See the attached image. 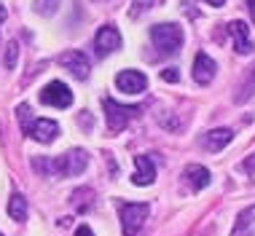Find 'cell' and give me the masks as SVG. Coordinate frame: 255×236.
<instances>
[{
  "label": "cell",
  "instance_id": "1",
  "mask_svg": "<svg viewBox=\"0 0 255 236\" xmlns=\"http://www.w3.org/2000/svg\"><path fill=\"white\" fill-rule=\"evenodd\" d=\"M89 164V153L81 148H73L67 153H62L51 161H35V169L40 172H51V175H59V177H75L86 169Z\"/></svg>",
  "mask_w": 255,
  "mask_h": 236
},
{
  "label": "cell",
  "instance_id": "2",
  "mask_svg": "<svg viewBox=\"0 0 255 236\" xmlns=\"http://www.w3.org/2000/svg\"><path fill=\"white\" fill-rule=\"evenodd\" d=\"M150 40L161 54H177L183 48V27L175 22H161L150 27Z\"/></svg>",
  "mask_w": 255,
  "mask_h": 236
},
{
  "label": "cell",
  "instance_id": "3",
  "mask_svg": "<svg viewBox=\"0 0 255 236\" xmlns=\"http://www.w3.org/2000/svg\"><path fill=\"white\" fill-rule=\"evenodd\" d=\"M150 215V204L148 201H140V204H132V201H124L119 204V220H121V231L124 236H137V231L142 228V223Z\"/></svg>",
  "mask_w": 255,
  "mask_h": 236
},
{
  "label": "cell",
  "instance_id": "4",
  "mask_svg": "<svg viewBox=\"0 0 255 236\" xmlns=\"http://www.w3.org/2000/svg\"><path fill=\"white\" fill-rule=\"evenodd\" d=\"M102 110H105V123H108V129L113 131V134L124 131V129H127V123L140 113V108H137V105H121V102L110 100V97L102 100Z\"/></svg>",
  "mask_w": 255,
  "mask_h": 236
},
{
  "label": "cell",
  "instance_id": "5",
  "mask_svg": "<svg viewBox=\"0 0 255 236\" xmlns=\"http://www.w3.org/2000/svg\"><path fill=\"white\" fill-rule=\"evenodd\" d=\"M40 102L51 108H70L73 105V92L62 81H51L49 86H43L40 92Z\"/></svg>",
  "mask_w": 255,
  "mask_h": 236
},
{
  "label": "cell",
  "instance_id": "6",
  "mask_svg": "<svg viewBox=\"0 0 255 236\" xmlns=\"http://www.w3.org/2000/svg\"><path fill=\"white\" fill-rule=\"evenodd\" d=\"M116 48H121V35L119 30H116L113 24H105L100 27L97 38H94V51H97V57H108V54H113Z\"/></svg>",
  "mask_w": 255,
  "mask_h": 236
},
{
  "label": "cell",
  "instance_id": "7",
  "mask_svg": "<svg viewBox=\"0 0 255 236\" xmlns=\"http://www.w3.org/2000/svg\"><path fill=\"white\" fill-rule=\"evenodd\" d=\"M59 65L65 67V70H70L75 78H81V81L89 78V70H92V65H89L84 51H65L59 57Z\"/></svg>",
  "mask_w": 255,
  "mask_h": 236
},
{
  "label": "cell",
  "instance_id": "8",
  "mask_svg": "<svg viewBox=\"0 0 255 236\" xmlns=\"http://www.w3.org/2000/svg\"><path fill=\"white\" fill-rule=\"evenodd\" d=\"M116 86H119L121 92H127V94H140V92H145L148 78L140 70H121L119 75H116Z\"/></svg>",
  "mask_w": 255,
  "mask_h": 236
},
{
  "label": "cell",
  "instance_id": "9",
  "mask_svg": "<svg viewBox=\"0 0 255 236\" xmlns=\"http://www.w3.org/2000/svg\"><path fill=\"white\" fill-rule=\"evenodd\" d=\"M191 73H194V81L199 83V86H207V83H212V78H215L218 65L207 57L204 51H199L196 59H194V70H191Z\"/></svg>",
  "mask_w": 255,
  "mask_h": 236
},
{
  "label": "cell",
  "instance_id": "10",
  "mask_svg": "<svg viewBox=\"0 0 255 236\" xmlns=\"http://www.w3.org/2000/svg\"><path fill=\"white\" fill-rule=\"evenodd\" d=\"M27 134H30L32 140H38V142H54L57 134H59V123L51 121V118H35V123L30 126Z\"/></svg>",
  "mask_w": 255,
  "mask_h": 236
},
{
  "label": "cell",
  "instance_id": "11",
  "mask_svg": "<svg viewBox=\"0 0 255 236\" xmlns=\"http://www.w3.org/2000/svg\"><path fill=\"white\" fill-rule=\"evenodd\" d=\"M229 35L234 40V48H237L239 54H253V40H250V32H247V24L239 22V19H234L229 22Z\"/></svg>",
  "mask_w": 255,
  "mask_h": 236
},
{
  "label": "cell",
  "instance_id": "12",
  "mask_svg": "<svg viewBox=\"0 0 255 236\" xmlns=\"http://www.w3.org/2000/svg\"><path fill=\"white\" fill-rule=\"evenodd\" d=\"M153 180H156V166H153V161H150L145 153L134 156V175H132V183H134V185H150Z\"/></svg>",
  "mask_w": 255,
  "mask_h": 236
},
{
  "label": "cell",
  "instance_id": "13",
  "mask_svg": "<svg viewBox=\"0 0 255 236\" xmlns=\"http://www.w3.org/2000/svg\"><path fill=\"white\" fill-rule=\"evenodd\" d=\"M183 177H185V183H188V188L191 191H202V188H207L210 185V169L207 166H202V164H188L185 166V172H183Z\"/></svg>",
  "mask_w": 255,
  "mask_h": 236
},
{
  "label": "cell",
  "instance_id": "14",
  "mask_svg": "<svg viewBox=\"0 0 255 236\" xmlns=\"http://www.w3.org/2000/svg\"><path fill=\"white\" fill-rule=\"evenodd\" d=\"M231 140H234V131L231 129H210L202 137V145L210 150V153H215V150H223Z\"/></svg>",
  "mask_w": 255,
  "mask_h": 236
},
{
  "label": "cell",
  "instance_id": "15",
  "mask_svg": "<svg viewBox=\"0 0 255 236\" xmlns=\"http://www.w3.org/2000/svg\"><path fill=\"white\" fill-rule=\"evenodd\" d=\"M253 226H255V204L247 207V210H242V212L237 215V223H234L231 236H250Z\"/></svg>",
  "mask_w": 255,
  "mask_h": 236
},
{
  "label": "cell",
  "instance_id": "16",
  "mask_svg": "<svg viewBox=\"0 0 255 236\" xmlns=\"http://www.w3.org/2000/svg\"><path fill=\"white\" fill-rule=\"evenodd\" d=\"M8 215H11V220H16V223L27 220V199L22 196V193H13V196H11V201H8Z\"/></svg>",
  "mask_w": 255,
  "mask_h": 236
},
{
  "label": "cell",
  "instance_id": "17",
  "mask_svg": "<svg viewBox=\"0 0 255 236\" xmlns=\"http://www.w3.org/2000/svg\"><path fill=\"white\" fill-rule=\"evenodd\" d=\"M73 207L78 212L92 210V207H94V191L92 188H78V191L73 193Z\"/></svg>",
  "mask_w": 255,
  "mask_h": 236
},
{
  "label": "cell",
  "instance_id": "18",
  "mask_svg": "<svg viewBox=\"0 0 255 236\" xmlns=\"http://www.w3.org/2000/svg\"><path fill=\"white\" fill-rule=\"evenodd\" d=\"M164 0H132V8H129V16L132 19H140L145 11L156 8V5H161Z\"/></svg>",
  "mask_w": 255,
  "mask_h": 236
},
{
  "label": "cell",
  "instance_id": "19",
  "mask_svg": "<svg viewBox=\"0 0 255 236\" xmlns=\"http://www.w3.org/2000/svg\"><path fill=\"white\" fill-rule=\"evenodd\" d=\"M16 118H19V123H22L24 134L30 131L32 123H35V118H32V110H30V105H19V108H16Z\"/></svg>",
  "mask_w": 255,
  "mask_h": 236
},
{
  "label": "cell",
  "instance_id": "20",
  "mask_svg": "<svg viewBox=\"0 0 255 236\" xmlns=\"http://www.w3.org/2000/svg\"><path fill=\"white\" fill-rule=\"evenodd\" d=\"M59 0H35V11L43 13V16H51L54 11H57Z\"/></svg>",
  "mask_w": 255,
  "mask_h": 236
},
{
  "label": "cell",
  "instance_id": "21",
  "mask_svg": "<svg viewBox=\"0 0 255 236\" xmlns=\"http://www.w3.org/2000/svg\"><path fill=\"white\" fill-rule=\"evenodd\" d=\"M255 94V67H253V75H250V81L245 83V89H242V94L237 97L239 102H245V100H250V97Z\"/></svg>",
  "mask_w": 255,
  "mask_h": 236
},
{
  "label": "cell",
  "instance_id": "22",
  "mask_svg": "<svg viewBox=\"0 0 255 236\" xmlns=\"http://www.w3.org/2000/svg\"><path fill=\"white\" fill-rule=\"evenodd\" d=\"M16 57H19V46L16 43H8V48H5V67L16 65Z\"/></svg>",
  "mask_w": 255,
  "mask_h": 236
},
{
  "label": "cell",
  "instance_id": "23",
  "mask_svg": "<svg viewBox=\"0 0 255 236\" xmlns=\"http://www.w3.org/2000/svg\"><path fill=\"white\" fill-rule=\"evenodd\" d=\"M161 78L167 81V83H175L177 78H180V73H177L175 67H167V70H161Z\"/></svg>",
  "mask_w": 255,
  "mask_h": 236
},
{
  "label": "cell",
  "instance_id": "24",
  "mask_svg": "<svg viewBox=\"0 0 255 236\" xmlns=\"http://www.w3.org/2000/svg\"><path fill=\"white\" fill-rule=\"evenodd\" d=\"M242 169H245V172H250V175H255V153H253V156L242 164Z\"/></svg>",
  "mask_w": 255,
  "mask_h": 236
},
{
  "label": "cell",
  "instance_id": "25",
  "mask_svg": "<svg viewBox=\"0 0 255 236\" xmlns=\"http://www.w3.org/2000/svg\"><path fill=\"white\" fill-rule=\"evenodd\" d=\"M75 236H94V231L89 226H78V228H75Z\"/></svg>",
  "mask_w": 255,
  "mask_h": 236
},
{
  "label": "cell",
  "instance_id": "26",
  "mask_svg": "<svg viewBox=\"0 0 255 236\" xmlns=\"http://www.w3.org/2000/svg\"><path fill=\"white\" fill-rule=\"evenodd\" d=\"M247 8H250V16H253V22H255V0H247Z\"/></svg>",
  "mask_w": 255,
  "mask_h": 236
},
{
  "label": "cell",
  "instance_id": "27",
  "mask_svg": "<svg viewBox=\"0 0 255 236\" xmlns=\"http://www.w3.org/2000/svg\"><path fill=\"white\" fill-rule=\"evenodd\" d=\"M204 3H210V5H215V8H218V5H223L226 0H204Z\"/></svg>",
  "mask_w": 255,
  "mask_h": 236
},
{
  "label": "cell",
  "instance_id": "28",
  "mask_svg": "<svg viewBox=\"0 0 255 236\" xmlns=\"http://www.w3.org/2000/svg\"><path fill=\"white\" fill-rule=\"evenodd\" d=\"M3 19H5V8L0 5V24H3Z\"/></svg>",
  "mask_w": 255,
  "mask_h": 236
},
{
  "label": "cell",
  "instance_id": "29",
  "mask_svg": "<svg viewBox=\"0 0 255 236\" xmlns=\"http://www.w3.org/2000/svg\"><path fill=\"white\" fill-rule=\"evenodd\" d=\"M0 236H3V234H0Z\"/></svg>",
  "mask_w": 255,
  "mask_h": 236
}]
</instances>
